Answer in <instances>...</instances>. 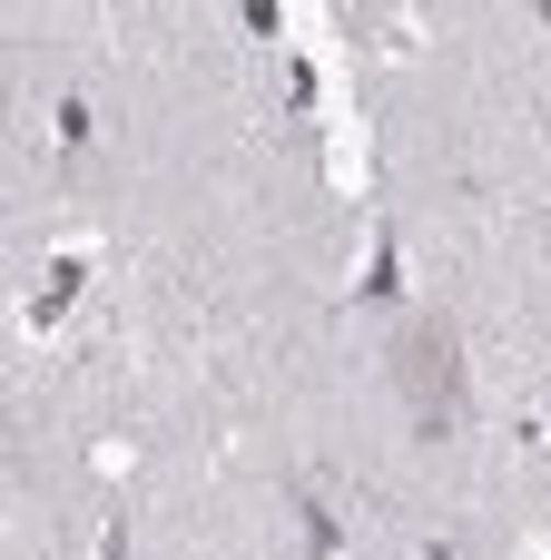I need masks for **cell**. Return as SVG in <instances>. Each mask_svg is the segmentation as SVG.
<instances>
[{
    "mask_svg": "<svg viewBox=\"0 0 551 560\" xmlns=\"http://www.w3.org/2000/svg\"><path fill=\"white\" fill-rule=\"evenodd\" d=\"M345 295L355 305H404V236H394V217H375V246H365V266H355Z\"/></svg>",
    "mask_w": 551,
    "mask_h": 560,
    "instance_id": "4",
    "label": "cell"
},
{
    "mask_svg": "<svg viewBox=\"0 0 551 560\" xmlns=\"http://www.w3.org/2000/svg\"><path fill=\"white\" fill-rule=\"evenodd\" d=\"M49 138H59V158H89V148H99V108H89L79 89H59V98H49Z\"/></svg>",
    "mask_w": 551,
    "mask_h": 560,
    "instance_id": "5",
    "label": "cell"
},
{
    "mask_svg": "<svg viewBox=\"0 0 551 560\" xmlns=\"http://www.w3.org/2000/svg\"><path fill=\"white\" fill-rule=\"evenodd\" d=\"M286 512H296V551H306V560H345L355 522L335 512V492H325L315 472H286Z\"/></svg>",
    "mask_w": 551,
    "mask_h": 560,
    "instance_id": "3",
    "label": "cell"
},
{
    "mask_svg": "<svg viewBox=\"0 0 551 560\" xmlns=\"http://www.w3.org/2000/svg\"><path fill=\"white\" fill-rule=\"evenodd\" d=\"M532 20H542V39H551V0H532Z\"/></svg>",
    "mask_w": 551,
    "mask_h": 560,
    "instance_id": "11",
    "label": "cell"
},
{
    "mask_svg": "<svg viewBox=\"0 0 551 560\" xmlns=\"http://www.w3.org/2000/svg\"><path fill=\"white\" fill-rule=\"evenodd\" d=\"M394 374H404V394H414V433L424 443H444L454 423H463V335L444 325V315H424L404 345H394Z\"/></svg>",
    "mask_w": 551,
    "mask_h": 560,
    "instance_id": "1",
    "label": "cell"
},
{
    "mask_svg": "<svg viewBox=\"0 0 551 560\" xmlns=\"http://www.w3.org/2000/svg\"><path fill=\"white\" fill-rule=\"evenodd\" d=\"M99 560H128V522H108V532H99Z\"/></svg>",
    "mask_w": 551,
    "mask_h": 560,
    "instance_id": "8",
    "label": "cell"
},
{
    "mask_svg": "<svg viewBox=\"0 0 551 560\" xmlns=\"http://www.w3.org/2000/svg\"><path fill=\"white\" fill-rule=\"evenodd\" d=\"M424 560H473V551H463V541H454V532H444V541H424Z\"/></svg>",
    "mask_w": 551,
    "mask_h": 560,
    "instance_id": "9",
    "label": "cell"
},
{
    "mask_svg": "<svg viewBox=\"0 0 551 560\" xmlns=\"http://www.w3.org/2000/svg\"><path fill=\"white\" fill-rule=\"evenodd\" d=\"M246 39H286V0H246Z\"/></svg>",
    "mask_w": 551,
    "mask_h": 560,
    "instance_id": "7",
    "label": "cell"
},
{
    "mask_svg": "<svg viewBox=\"0 0 551 560\" xmlns=\"http://www.w3.org/2000/svg\"><path fill=\"white\" fill-rule=\"evenodd\" d=\"M89 472H99V482H128V472H138V443H128V433L89 443Z\"/></svg>",
    "mask_w": 551,
    "mask_h": 560,
    "instance_id": "6",
    "label": "cell"
},
{
    "mask_svg": "<svg viewBox=\"0 0 551 560\" xmlns=\"http://www.w3.org/2000/svg\"><path fill=\"white\" fill-rule=\"evenodd\" d=\"M89 276H99V246H89V236H59L49 266H39V295H30V335H49V325L89 295Z\"/></svg>",
    "mask_w": 551,
    "mask_h": 560,
    "instance_id": "2",
    "label": "cell"
},
{
    "mask_svg": "<svg viewBox=\"0 0 551 560\" xmlns=\"http://www.w3.org/2000/svg\"><path fill=\"white\" fill-rule=\"evenodd\" d=\"M523 560H551V532H523Z\"/></svg>",
    "mask_w": 551,
    "mask_h": 560,
    "instance_id": "10",
    "label": "cell"
}]
</instances>
